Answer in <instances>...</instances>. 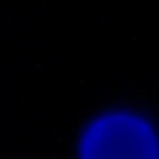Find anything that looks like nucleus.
<instances>
[{
  "label": "nucleus",
  "instance_id": "nucleus-1",
  "mask_svg": "<svg viewBox=\"0 0 159 159\" xmlns=\"http://www.w3.org/2000/svg\"><path fill=\"white\" fill-rule=\"evenodd\" d=\"M81 159H157V144L144 122L113 115L98 120L87 131Z\"/></svg>",
  "mask_w": 159,
  "mask_h": 159
}]
</instances>
